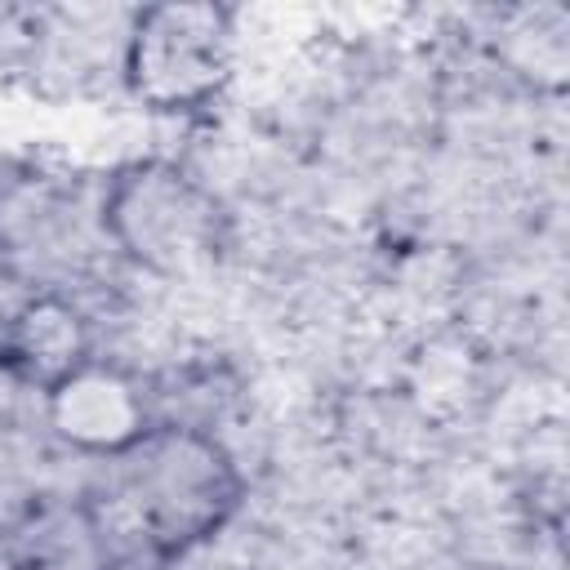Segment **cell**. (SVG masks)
Instances as JSON below:
<instances>
[{
	"label": "cell",
	"instance_id": "cell-1",
	"mask_svg": "<svg viewBox=\"0 0 570 570\" xmlns=\"http://www.w3.org/2000/svg\"><path fill=\"white\" fill-rule=\"evenodd\" d=\"M120 463L142 548L169 561L209 543L240 508V468L200 423L160 419Z\"/></svg>",
	"mask_w": 570,
	"mask_h": 570
},
{
	"label": "cell",
	"instance_id": "cell-2",
	"mask_svg": "<svg viewBox=\"0 0 570 570\" xmlns=\"http://www.w3.org/2000/svg\"><path fill=\"white\" fill-rule=\"evenodd\" d=\"M98 218L116 254L160 281L214 272L232 236L214 187L165 156L120 165L102 187Z\"/></svg>",
	"mask_w": 570,
	"mask_h": 570
},
{
	"label": "cell",
	"instance_id": "cell-3",
	"mask_svg": "<svg viewBox=\"0 0 570 570\" xmlns=\"http://www.w3.org/2000/svg\"><path fill=\"white\" fill-rule=\"evenodd\" d=\"M236 67V13L214 0H169L129 13L120 80L142 111L187 116L209 107Z\"/></svg>",
	"mask_w": 570,
	"mask_h": 570
},
{
	"label": "cell",
	"instance_id": "cell-4",
	"mask_svg": "<svg viewBox=\"0 0 570 570\" xmlns=\"http://www.w3.org/2000/svg\"><path fill=\"white\" fill-rule=\"evenodd\" d=\"M45 419L76 454L125 459L160 423V405L134 370L94 356L53 392H45Z\"/></svg>",
	"mask_w": 570,
	"mask_h": 570
},
{
	"label": "cell",
	"instance_id": "cell-5",
	"mask_svg": "<svg viewBox=\"0 0 570 570\" xmlns=\"http://www.w3.org/2000/svg\"><path fill=\"white\" fill-rule=\"evenodd\" d=\"M94 361V325L67 294H31L0 325V370L31 392H53Z\"/></svg>",
	"mask_w": 570,
	"mask_h": 570
},
{
	"label": "cell",
	"instance_id": "cell-6",
	"mask_svg": "<svg viewBox=\"0 0 570 570\" xmlns=\"http://www.w3.org/2000/svg\"><path fill=\"white\" fill-rule=\"evenodd\" d=\"M116 548L102 517L80 499H53L22 517L9 543V570H111Z\"/></svg>",
	"mask_w": 570,
	"mask_h": 570
},
{
	"label": "cell",
	"instance_id": "cell-7",
	"mask_svg": "<svg viewBox=\"0 0 570 570\" xmlns=\"http://www.w3.org/2000/svg\"><path fill=\"white\" fill-rule=\"evenodd\" d=\"M111 570H178V561H169V557L142 548V552H125V557H116Z\"/></svg>",
	"mask_w": 570,
	"mask_h": 570
}]
</instances>
